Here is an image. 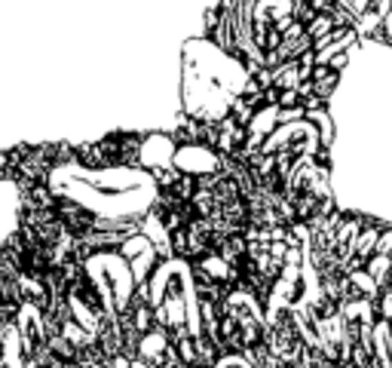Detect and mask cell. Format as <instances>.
Listing matches in <instances>:
<instances>
[{"mask_svg":"<svg viewBox=\"0 0 392 368\" xmlns=\"http://www.w3.org/2000/svg\"><path fill=\"white\" fill-rule=\"evenodd\" d=\"M221 163H224V157H221L218 151H212L209 145H184V147H178V154H175V169L194 175V178L221 172Z\"/></svg>","mask_w":392,"mask_h":368,"instance_id":"1","label":"cell"},{"mask_svg":"<svg viewBox=\"0 0 392 368\" xmlns=\"http://www.w3.org/2000/svg\"><path fill=\"white\" fill-rule=\"evenodd\" d=\"M178 145L169 132H144V145H141V169L156 172V169L175 166Z\"/></svg>","mask_w":392,"mask_h":368,"instance_id":"2","label":"cell"},{"mask_svg":"<svg viewBox=\"0 0 392 368\" xmlns=\"http://www.w3.org/2000/svg\"><path fill=\"white\" fill-rule=\"evenodd\" d=\"M310 83H312V95L325 98V102H334L340 83H344V74L331 71L328 65H316V71H312V77H310Z\"/></svg>","mask_w":392,"mask_h":368,"instance_id":"3","label":"cell"},{"mask_svg":"<svg viewBox=\"0 0 392 368\" xmlns=\"http://www.w3.org/2000/svg\"><path fill=\"white\" fill-rule=\"evenodd\" d=\"M365 270L377 279V286L386 292V288H392V258L389 255H380L377 252L374 258H368V264H365Z\"/></svg>","mask_w":392,"mask_h":368,"instance_id":"4","label":"cell"},{"mask_svg":"<svg viewBox=\"0 0 392 368\" xmlns=\"http://www.w3.org/2000/svg\"><path fill=\"white\" fill-rule=\"evenodd\" d=\"M349 276V282H353V292L359 295V298H371V301H377L383 295V288L377 286V279L371 276L368 270H353V273H346Z\"/></svg>","mask_w":392,"mask_h":368,"instance_id":"5","label":"cell"},{"mask_svg":"<svg viewBox=\"0 0 392 368\" xmlns=\"http://www.w3.org/2000/svg\"><path fill=\"white\" fill-rule=\"evenodd\" d=\"M301 83H304V77H301L297 62H282L276 68V89H297Z\"/></svg>","mask_w":392,"mask_h":368,"instance_id":"6","label":"cell"},{"mask_svg":"<svg viewBox=\"0 0 392 368\" xmlns=\"http://www.w3.org/2000/svg\"><path fill=\"white\" fill-rule=\"evenodd\" d=\"M151 249H153V243L138 230V233H132V237H126V239H123V246H120L117 252L123 255L126 261H132V258H138V255H144V252H151Z\"/></svg>","mask_w":392,"mask_h":368,"instance_id":"7","label":"cell"},{"mask_svg":"<svg viewBox=\"0 0 392 368\" xmlns=\"http://www.w3.org/2000/svg\"><path fill=\"white\" fill-rule=\"evenodd\" d=\"M258 111H261V108H254V104L248 102L245 95H233V98H230V117L236 120L239 126H248V123H252Z\"/></svg>","mask_w":392,"mask_h":368,"instance_id":"8","label":"cell"},{"mask_svg":"<svg viewBox=\"0 0 392 368\" xmlns=\"http://www.w3.org/2000/svg\"><path fill=\"white\" fill-rule=\"evenodd\" d=\"M334 19H331V12H319L316 19H312L310 25H306V34H310V40L316 44V40H322V37H328V34L334 31Z\"/></svg>","mask_w":392,"mask_h":368,"instance_id":"9","label":"cell"},{"mask_svg":"<svg viewBox=\"0 0 392 368\" xmlns=\"http://www.w3.org/2000/svg\"><path fill=\"white\" fill-rule=\"evenodd\" d=\"M349 62H353V53H337V55H331V59H328V68L337 71V74H346Z\"/></svg>","mask_w":392,"mask_h":368,"instance_id":"10","label":"cell"},{"mask_svg":"<svg viewBox=\"0 0 392 368\" xmlns=\"http://www.w3.org/2000/svg\"><path fill=\"white\" fill-rule=\"evenodd\" d=\"M279 108H301V92L297 89H282L279 92Z\"/></svg>","mask_w":392,"mask_h":368,"instance_id":"11","label":"cell"},{"mask_svg":"<svg viewBox=\"0 0 392 368\" xmlns=\"http://www.w3.org/2000/svg\"><path fill=\"white\" fill-rule=\"evenodd\" d=\"M279 46H282V31L276 25H270L267 40H263V49H279Z\"/></svg>","mask_w":392,"mask_h":368,"instance_id":"12","label":"cell"},{"mask_svg":"<svg viewBox=\"0 0 392 368\" xmlns=\"http://www.w3.org/2000/svg\"><path fill=\"white\" fill-rule=\"evenodd\" d=\"M108 368H132V356H126V353H117V356L108 359Z\"/></svg>","mask_w":392,"mask_h":368,"instance_id":"13","label":"cell"},{"mask_svg":"<svg viewBox=\"0 0 392 368\" xmlns=\"http://www.w3.org/2000/svg\"><path fill=\"white\" fill-rule=\"evenodd\" d=\"M371 10L377 16H386V12H392V0H371Z\"/></svg>","mask_w":392,"mask_h":368,"instance_id":"14","label":"cell"},{"mask_svg":"<svg viewBox=\"0 0 392 368\" xmlns=\"http://www.w3.org/2000/svg\"><path fill=\"white\" fill-rule=\"evenodd\" d=\"M310 6H312L316 12H328V10L334 6V0H310Z\"/></svg>","mask_w":392,"mask_h":368,"instance_id":"15","label":"cell"}]
</instances>
